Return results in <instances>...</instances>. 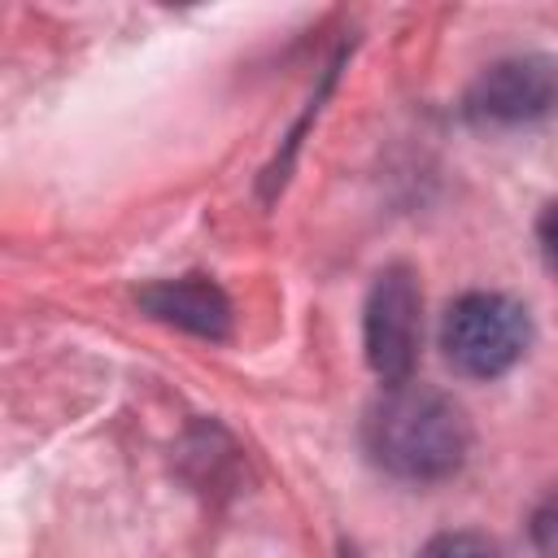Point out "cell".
<instances>
[{"instance_id":"5","label":"cell","mask_w":558,"mask_h":558,"mask_svg":"<svg viewBox=\"0 0 558 558\" xmlns=\"http://www.w3.org/2000/svg\"><path fill=\"white\" fill-rule=\"evenodd\" d=\"M140 305L148 314H157L161 323H174V327H183L192 336H205V340H222L227 327H231V305H227L222 288L201 279V275L153 283V288L140 292Z\"/></svg>"},{"instance_id":"8","label":"cell","mask_w":558,"mask_h":558,"mask_svg":"<svg viewBox=\"0 0 558 558\" xmlns=\"http://www.w3.org/2000/svg\"><path fill=\"white\" fill-rule=\"evenodd\" d=\"M536 235H541V253H545V262L558 270V201L541 214V227H536Z\"/></svg>"},{"instance_id":"4","label":"cell","mask_w":558,"mask_h":558,"mask_svg":"<svg viewBox=\"0 0 558 558\" xmlns=\"http://www.w3.org/2000/svg\"><path fill=\"white\" fill-rule=\"evenodd\" d=\"M558 109V61L506 57L488 65L466 92V118L484 126H519Z\"/></svg>"},{"instance_id":"6","label":"cell","mask_w":558,"mask_h":558,"mask_svg":"<svg viewBox=\"0 0 558 558\" xmlns=\"http://www.w3.org/2000/svg\"><path fill=\"white\" fill-rule=\"evenodd\" d=\"M418 558H501V549L480 532H440L418 549Z\"/></svg>"},{"instance_id":"7","label":"cell","mask_w":558,"mask_h":558,"mask_svg":"<svg viewBox=\"0 0 558 558\" xmlns=\"http://www.w3.org/2000/svg\"><path fill=\"white\" fill-rule=\"evenodd\" d=\"M532 545L541 558H558V493H549L532 514Z\"/></svg>"},{"instance_id":"1","label":"cell","mask_w":558,"mask_h":558,"mask_svg":"<svg viewBox=\"0 0 558 558\" xmlns=\"http://www.w3.org/2000/svg\"><path fill=\"white\" fill-rule=\"evenodd\" d=\"M362 440L375 466L397 480H445L462 466L471 427L453 397L427 384H388L366 410Z\"/></svg>"},{"instance_id":"3","label":"cell","mask_w":558,"mask_h":558,"mask_svg":"<svg viewBox=\"0 0 558 558\" xmlns=\"http://www.w3.org/2000/svg\"><path fill=\"white\" fill-rule=\"evenodd\" d=\"M423 296L414 283V270L392 262L375 275L371 296H366V362L384 384H405L414 375L418 357V331H423Z\"/></svg>"},{"instance_id":"2","label":"cell","mask_w":558,"mask_h":558,"mask_svg":"<svg viewBox=\"0 0 558 558\" xmlns=\"http://www.w3.org/2000/svg\"><path fill=\"white\" fill-rule=\"evenodd\" d=\"M527 310L506 292H466L445 310L440 349L453 371L471 379L506 375L527 353Z\"/></svg>"}]
</instances>
